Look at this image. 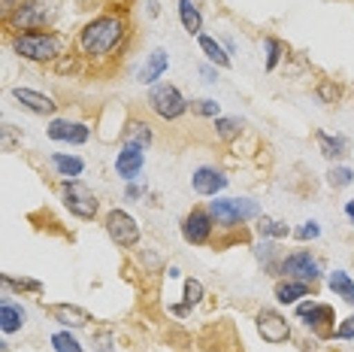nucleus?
Segmentation results:
<instances>
[{"mask_svg": "<svg viewBox=\"0 0 354 352\" xmlns=\"http://www.w3.org/2000/svg\"><path fill=\"white\" fill-rule=\"evenodd\" d=\"M19 3H21V0H3V19H10V15L19 10Z\"/></svg>", "mask_w": 354, "mask_h": 352, "instance_id": "58836bf2", "label": "nucleus"}, {"mask_svg": "<svg viewBox=\"0 0 354 352\" xmlns=\"http://www.w3.org/2000/svg\"><path fill=\"white\" fill-rule=\"evenodd\" d=\"M61 195H64V206L76 215V219H94L100 213V201L82 179H64L61 182Z\"/></svg>", "mask_w": 354, "mask_h": 352, "instance_id": "423d86ee", "label": "nucleus"}, {"mask_svg": "<svg viewBox=\"0 0 354 352\" xmlns=\"http://www.w3.org/2000/svg\"><path fill=\"white\" fill-rule=\"evenodd\" d=\"M49 316L61 328H67V331H79V328H88V325L94 322L91 313H88L85 307H79V303H52Z\"/></svg>", "mask_w": 354, "mask_h": 352, "instance_id": "2eb2a0df", "label": "nucleus"}, {"mask_svg": "<svg viewBox=\"0 0 354 352\" xmlns=\"http://www.w3.org/2000/svg\"><path fill=\"white\" fill-rule=\"evenodd\" d=\"M25 307L21 303H15L10 301V294L3 298V303H0V328H3V334H15V331H21L25 328Z\"/></svg>", "mask_w": 354, "mask_h": 352, "instance_id": "aec40b11", "label": "nucleus"}, {"mask_svg": "<svg viewBox=\"0 0 354 352\" xmlns=\"http://www.w3.org/2000/svg\"><path fill=\"white\" fill-rule=\"evenodd\" d=\"M131 21H127V10H106L97 12L94 19H88L82 30L76 37V49L79 58L88 61H103L109 55H115V49H122V43L127 39Z\"/></svg>", "mask_w": 354, "mask_h": 352, "instance_id": "f257e3e1", "label": "nucleus"}, {"mask_svg": "<svg viewBox=\"0 0 354 352\" xmlns=\"http://www.w3.org/2000/svg\"><path fill=\"white\" fill-rule=\"evenodd\" d=\"M106 3H112V10H127L133 0H106Z\"/></svg>", "mask_w": 354, "mask_h": 352, "instance_id": "a19ab883", "label": "nucleus"}, {"mask_svg": "<svg viewBox=\"0 0 354 352\" xmlns=\"http://www.w3.org/2000/svg\"><path fill=\"white\" fill-rule=\"evenodd\" d=\"M212 234H215V219L209 213V206H194L188 215L182 219V240L191 246H206L212 243Z\"/></svg>", "mask_w": 354, "mask_h": 352, "instance_id": "9d476101", "label": "nucleus"}, {"mask_svg": "<svg viewBox=\"0 0 354 352\" xmlns=\"http://www.w3.org/2000/svg\"><path fill=\"white\" fill-rule=\"evenodd\" d=\"M209 213H212L215 225L221 228H236L252 219H261V206L248 197H215L209 201Z\"/></svg>", "mask_w": 354, "mask_h": 352, "instance_id": "20e7f679", "label": "nucleus"}, {"mask_svg": "<svg viewBox=\"0 0 354 352\" xmlns=\"http://www.w3.org/2000/svg\"><path fill=\"white\" fill-rule=\"evenodd\" d=\"M52 349H55V352H85V349H82V343H79L73 334L67 331V328H64V331H55V334H52Z\"/></svg>", "mask_w": 354, "mask_h": 352, "instance_id": "cd10ccee", "label": "nucleus"}, {"mask_svg": "<svg viewBox=\"0 0 354 352\" xmlns=\"http://www.w3.org/2000/svg\"><path fill=\"white\" fill-rule=\"evenodd\" d=\"M103 228H106L109 240L118 246V249H133V246H140V240H142V231L136 225V219L124 210H109L106 219H103Z\"/></svg>", "mask_w": 354, "mask_h": 352, "instance_id": "6e6552de", "label": "nucleus"}, {"mask_svg": "<svg viewBox=\"0 0 354 352\" xmlns=\"http://www.w3.org/2000/svg\"><path fill=\"white\" fill-rule=\"evenodd\" d=\"M167 67H170V55H167V49L149 52L146 64H142L140 73H136V82H142V85H155L158 79L167 73Z\"/></svg>", "mask_w": 354, "mask_h": 352, "instance_id": "a211bd4d", "label": "nucleus"}, {"mask_svg": "<svg viewBox=\"0 0 354 352\" xmlns=\"http://www.w3.org/2000/svg\"><path fill=\"white\" fill-rule=\"evenodd\" d=\"M294 237L297 240H318L321 237V225L318 222H303V225L294 231Z\"/></svg>", "mask_w": 354, "mask_h": 352, "instance_id": "f704fd0d", "label": "nucleus"}, {"mask_svg": "<svg viewBox=\"0 0 354 352\" xmlns=\"http://www.w3.org/2000/svg\"><path fill=\"white\" fill-rule=\"evenodd\" d=\"M142 164H146V152L122 146V152H118V158H115V173L122 176L124 182H133L136 176L142 173Z\"/></svg>", "mask_w": 354, "mask_h": 352, "instance_id": "dca6fc26", "label": "nucleus"}, {"mask_svg": "<svg viewBox=\"0 0 354 352\" xmlns=\"http://www.w3.org/2000/svg\"><path fill=\"white\" fill-rule=\"evenodd\" d=\"M327 285L336 298H342L348 307H354V279L345 274V270H333V274L327 276Z\"/></svg>", "mask_w": 354, "mask_h": 352, "instance_id": "5701e85b", "label": "nucleus"}, {"mask_svg": "<svg viewBox=\"0 0 354 352\" xmlns=\"http://www.w3.org/2000/svg\"><path fill=\"white\" fill-rule=\"evenodd\" d=\"M151 143H155V134H151V125L142 122V118H131V122L122 127V146L146 152Z\"/></svg>", "mask_w": 354, "mask_h": 352, "instance_id": "f3484780", "label": "nucleus"}, {"mask_svg": "<svg viewBox=\"0 0 354 352\" xmlns=\"http://www.w3.org/2000/svg\"><path fill=\"white\" fill-rule=\"evenodd\" d=\"M257 234L267 240H285V237H291L294 231L288 228V222L272 219V215H261V219H257Z\"/></svg>", "mask_w": 354, "mask_h": 352, "instance_id": "a878e982", "label": "nucleus"}, {"mask_svg": "<svg viewBox=\"0 0 354 352\" xmlns=\"http://www.w3.org/2000/svg\"><path fill=\"white\" fill-rule=\"evenodd\" d=\"M315 143H318V152L327 158V161H336V158L348 155V140H345L342 134L315 131Z\"/></svg>", "mask_w": 354, "mask_h": 352, "instance_id": "412c9836", "label": "nucleus"}, {"mask_svg": "<svg viewBox=\"0 0 354 352\" xmlns=\"http://www.w3.org/2000/svg\"><path fill=\"white\" fill-rule=\"evenodd\" d=\"M12 52L34 64H55L67 55V37L58 30H25L12 34Z\"/></svg>", "mask_w": 354, "mask_h": 352, "instance_id": "f03ea898", "label": "nucleus"}, {"mask_svg": "<svg viewBox=\"0 0 354 352\" xmlns=\"http://www.w3.org/2000/svg\"><path fill=\"white\" fill-rule=\"evenodd\" d=\"M140 195H142V188H140V186H133V182H127V197L133 201V197H140Z\"/></svg>", "mask_w": 354, "mask_h": 352, "instance_id": "79ce46f5", "label": "nucleus"}, {"mask_svg": "<svg viewBox=\"0 0 354 352\" xmlns=\"http://www.w3.org/2000/svg\"><path fill=\"white\" fill-rule=\"evenodd\" d=\"M330 352H336V349H330Z\"/></svg>", "mask_w": 354, "mask_h": 352, "instance_id": "49530a36", "label": "nucleus"}, {"mask_svg": "<svg viewBox=\"0 0 354 352\" xmlns=\"http://www.w3.org/2000/svg\"><path fill=\"white\" fill-rule=\"evenodd\" d=\"M55 21H58V0H21L6 25L15 34H25V30H52Z\"/></svg>", "mask_w": 354, "mask_h": 352, "instance_id": "7ed1b4c3", "label": "nucleus"}, {"mask_svg": "<svg viewBox=\"0 0 354 352\" xmlns=\"http://www.w3.org/2000/svg\"><path fill=\"white\" fill-rule=\"evenodd\" d=\"M160 12V3L158 0H149V15H158Z\"/></svg>", "mask_w": 354, "mask_h": 352, "instance_id": "c03bdc74", "label": "nucleus"}, {"mask_svg": "<svg viewBox=\"0 0 354 352\" xmlns=\"http://www.w3.org/2000/svg\"><path fill=\"white\" fill-rule=\"evenodd\" d=\"M170 310H173V313H176V316H185V313H188V310H191V307H188V303H176V307H170Z\"/></svg>", "mask_w": 354, "mask_h": 352, "instance_id": "37998d69", "label": "nucleus"}, {"mask_svg": "<svg viewBox=\"0 0 354 352\" xmlns=\"http://www.w3.org/2000/svg\"><path fill=\"white\" fill-rule=\"evenodd\" d=\"M12 98L19 100L21 109H28V113H34V116H55V109H58L55 98H49V94H43V91H37V88L15 85L12 88Z\"/></svg>", "mask_w": 354, "mask_h": 352, "instance_id": "4468645a", "label": "nucleus"}, {"mask_svg": "<svg viewBox=\"0 0 354 352\" xmlns=\"http://www.w3.org/2000/svg\"><path fill=\"white\" fill-rule=\"evenodd\" d=\"M312 289L315 285L312 283H303V279H279L276 289H272V294H276L279 303H300V298H309Z\"/></svg>", "mask_w": 354, "mask_h": 352, "instance_id": "6ab92c4d", "label": "nucleus"}, {"mask_svg": "<svg viewBox=\"0 0 354 352\" xmlns=\"http://www.w3.org/2000/svg\"><path fill=\"white\" fill-rule=\"evenodd\" d=\"M109 343H112L109 334H100V337H97V349H100V352H112V349H109Z\"/></svg>", "mask_w": 354, "mask_h": 352, "instance_id": "ea45409f", "label": "nucleus"}, {"mask_svg": "<svg viewBox=\"0 0 354 352\" xmlns=\"http://www.w3.org/2000/svg\"><path fill=\"white\" fill-rule=\"evenodd\" d=\"M52 167L58 170V176L64 179H79L85 170V161L79 155H64V152H55L52 155Z\"/></svg>", "mask_w": 354, "mask_h": 352, "instance_id": "4be33fe9", "label": "nucleus"}, {"mask_svg": "<svg viewBox=\"0 0 354 352\" xmlns=\"http://www.w3.org/2000/svg\"><path fill=\"white\" fill-rule=\"evenodd\" d=\"M215 134H218V140L233 143V140H239V134H243V122L233 116H218L215 118Z\"/></svg>", "mask_w": 354, "mask_h": 352, "instance_id": "bb28decb", "label": "nucleus"}, {"mask_svg": "<svg viewBox=\"0 0 354 352\" xmlns=\"http://www.w3.org/2000/svg\"><path fill=\"white\" fill-rule=\"evenodd\" d=\"M203 294H206V292H203V283H200V279H194V276L185 279V298H182V303H188V307L194 310L197 303L203 301Z\"/></svg>", "mask_w": 354, "mask_h": 352, "instance_id": "2f4dec72", "label": "nucleus"}, {"mask_svg": "<svg viewBox=\"0 0 354 352\" xmlns=\"http://www.w3.org/2000/svg\"><path fill=\"white\" fill-rule=\"evenodd\" d=\"M227 176H224V170H218V167H197L194 173H191V186H194L197 195L203 197H218L224 188H227Z\"/></svg>", "mask_w": 354, "mask_h": 352, "instance_id": "f8f14e48", "label": "nucleus"}, {"mask_svg": "<svg viewBox=\"0 0 354 352\" xmlns=\"http://www.w3.org/2000/svg\"><path fill=\"white\" fill-rule=\"evenodd\" d=\"M327 182L333 188H348L351 182H354V170H351V167H345V164H336V167H330Z\"/></svg>", "mask_w": 354, "mask_h": 352, "instance_id": "c85d7f7f", "label": "nucleus"}, {"mask_svg": "<svg viewBox=\"0 0 354 352\" xmlns=\"http://www.w3.org/2000/svg\"><path fill=\"white\" fill-rule=\"evenodd\" d=\"M333 340H354V313L348 319H342L333 331Z\"/></svg>", "mask_w": 354, "mask_h": 352, "instance_id": "c9c22d12", "label": "nucleus"}, {"mask_svg": "<svg viewBox=\"0 0 354 352\" xmlns=\"http://www.w3.org/2000/svg\"><path fill=\"white\" fill-rule=\"evenodd\" d=\"M254 325H257V334H261L263 343L270 346H279V343H288L291 340V322L272 307H263L261 313L254 316Z\"/></svg>", "mask_w": 354, "mask_h": 352, "instance_id": "9b49d317", "label": "nucleus"}, {"mask_svg": "<svg viewBox=\"0 0 354 352\" xmlns=\"http://www.w3.org/2000/svg\"><path fill=\"white\" fill-rule=\"evenodd\" d=\"M200 76H203V82H215V79H218V70H215V64H203V67H200Z\"/></svg>", "mask_w": 354, "mask_h": 352, "instance_id": "4c0bfd02", "label": "nucleus"}, {"mask_svg": "<svg viewBox=\"0 0 354 352\" xmlns=\"http://www.w3.org/2000/svg\"><path fill=\"white\" fill-rule=\"evenodd\" d=\"M191 109H194L197 116H203V118H218V116H221V107H218V103H215L212 98L194 100V103H191Z\"/></svg>", "mask_w": 354, "mask_h": 352, "instance_id": "72a5a7b5", "label": "nucleus"}, {"mask_svg": "<svg viewBox=\"0 0 354 352\" xmlns=\"http://www.w3.org/2000/svg\"><path fill=\"white\" fill-rule=\"evenodd\" d=\"M3 289H15V292H34V294H39L43 292V283L39 279H12L10 274H3Z\"/></svg>", "mask_w": 354, "mask_h": 352, "instance_id": "c756f323", "label": "nucleus"}, {"mask_svg": "<svg viewBox=\"0 0 354 352\" xmlns=\"http://www.w3.org/2000/svg\"><path fill=\"white\" fill-rule=\"evenodd\" d=\"M49 137L55 143H70V146H82L91 140V127L85 122H70V118H52Z\"/></svg>", "mask_w": 354, "mask_h": 352, "instance_id": "ddd939ff", "label": "nucleus"}, {"mask_svg": "<svg viewBox=\"0 0 354 352\" xmlns=\"http://www.w3.org/2000/svg\"><path fill=\"white\" fill-rule=\"evenodd\" d=\"M345 213H348V219H351V228H354V201L345 204Z\"/></svg>", "mask_w": 354, "mask_h": 352, "instance_id": "a18cd8bd", "label": "nucleus"}, {"mask_svg": "<svg viewBox=\"0 0 354 352\" xmlns=\"http://www.w3.org/2000/svg\"><path fill=\"white\" fill-rule=\"evenodd\" d=\"M179 21L191 37H197L200 30H203V15H200V10L194 6V0H179Z\"/></svg>", "mask_w": 354, "mask_h": 352, "instance_id": "393cba45", "label": "nucleus"}, {"mask_svg": "<svg viewBox=\"0 0 354 352\" xmlns=\"http://www.w3.org/2000/svg\"><path fill=\"white\" fill-rule=\"evenodd\" d=\"M263 52H267V70H276L279 58L285 55V43L276 39V37H267V39H263Z\"/></svg>", "mask_w": 354, "mask_h": 352, "instance_id": "7c9ffc66", "label": "nucleus"}, {"mask_svg": "<svg viewBox=\"0 0 354 352\" xmlns=\"http://www.w3.org/2000/svg\"><path fill=\"white\" fill-rule=\"evenodd\" d=\"M254 255H257V258H261V261H270L272 255H276V243H272V240H267V237H263L261 243H257Z\"/></svg>", "mask_w": 354, "mask_h": 352, "instance_id": "e433bc0d", "label": "nucleus"}, {"mask_svg": "<svg viewBox=\"0 0 354 352\" xmlns=\"http://www.w3.org/2000/svg\"><path fill=\"white\" fill-rule=\"evenodd\" d=\"M315 94H318V100H321V103H336V100L342 98V88L336 85L333 79H324V82H318Z\"/></svg>", "mask_w": 354, "mask_h": 352, "instance_id": "473e14b6", "label": "nucleus"}, {"mask_svg": "<svg viewBox=\"0 0 354 352\" xmlns=\"http://www.w3.org/2000/svg\"><path fill=\"white\" fill-rule=\"evenodd\" d=\"M297 319H303L306 328H309L312 334H318V337L324 340H333V331H336V313L330 303H321V301H300L297 303Z\"/></svg>", "mask_w": 354, "mask_h": 352, "instance_id": "0eeeda50", "label": "nucleus"}, {"mask_svg": "<svg viewBox=\"0 0 354 352\" xmlns=\"http://www.w3.org/2000/svg\"><path fill=\"white\" fill-rule=\"evenodd\" d=\"M279 274L288 279H303V283L315 285L321 279V261L309 249H297L279 261Z\"/></svg>", "mask_w": 354, "mask_h": 352, "instance_id": "1a4fd4ad", "label": "nucleus"}, {"mask_svg": "<svg viewBox=\"0 0 354 352\" xmlns=\"http://www.w3.org/2000/svg\"><path fill=\"white\" fill-rule=\"evenodd\" d=\"M146 103H149L151 113L158 118H164V122H176V118H182L188 113V98H185L173 82H155Z\"/></svg>", "mask_w": 354, "mask_h": 352, "instance_id": "39448f33", "label": "nucleus"}, {"mask_svg": "<svg viewBox=\"0 0 354 352\" xmlns=\"http://www.w3.org/2000/svg\"><path fill=\"white\" fill-rule=\"evenodd\" d=\"M200 52H203V55H206V61H209V64H215V67H221V70H227V67H230V52H224V49H221L218 39L200 34Z\"/></svg>", "mask_w": 354, "mask_h": 352, "instance_id": "b1692460", "label": "nucleus"}]
</instances>
